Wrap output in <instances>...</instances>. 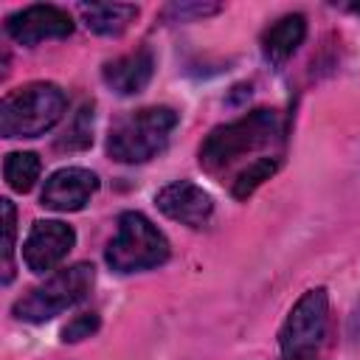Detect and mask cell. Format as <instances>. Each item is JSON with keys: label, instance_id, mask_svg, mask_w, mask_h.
Listing matches in <instances>:
<instances>
[{"label": "cell", "instance_id": "6da1fadb", "mask_svg": "<svg viewBox=\"0 0 360 360\" xmlns=\"http://www.w3.org/2000/svg\"><path fill=\"white\" fill-rule=\"evenodd\" d=\"M281 135V118L276 110H253L231 124L214 127L200 143V166L205 172H222L248 152L270 146Z\"/></svg>", "mask_w": 360, "mask_h": 360}, {"label": "cell", "instance_id": "7a4b0ae2", "mask_svg": "<svg viewBox=\"0 0 360 360\" xmlns=\"http://www.w3.org/2000/svg\"><path fill=\"white\" fill-rule=\"evenodd\" d=\"M68 110V96L53 82H31L11 90L0 101L3 138H39L59 124Z\"/></svg>", "mask_w": 360, "mask_h": 360}, {"label": "cell", "instance_id": "3957f363", "mask_svg": "<svg viewBox=\"0 0 360 360\" xmlns=\"http://www.w3.org/2000/svg\"><path fill=\"white\" fill-rule=\"evenodd\" d=\"M177 121L180 118L172 107H141L127 112L107 135V155L115 163H143L169 143Z\"/></svg>", "mask_w": 360, "mask_h": 360}, {"label": "cell", "instance_id": "277c9868", "mask_svg": "<svg viewBox=\"0 0 360 360\" xmlns=\"http://www.w3.org/2000/svg\"><path fill=\"white\" fill-rule=\"evenodd\" d=\"M104 259L115 273L152 270L169 259V239L143 214L124 211L118 217L115 236L104 250Z\"/></svg>", "mask_w": 360, "mask_h": 360}, {"label": "cell", "instance_id": "5b68a950", "mask_svg": "<svg viewBox=\"0 0 360 360\" xmlns=\"http://www.w3.org/2000/svg\"><path fill=\"white\" fill-rule=\"evenodd\" d=\"M96 284V267L87 262L70 264L59 273H53L51 278H45L39 287L28 290L17 304H14V315L20 321L28 323H45L51 318H56L59 312L70 309L73 304L84 301L87 292Z\"/></svg>", "mask_w": 360, "mask_h": 360}, {"label": "cell", "instance_id": "8992f818", "mask_svg": "<svg viewBox=\"0 0 360 360\" xmlns=\"http://www.w3.org/2000/svg\"><path fill=\"white\" fill-rule=\"evenodd\" d=\"M329 321V295L323 287L307 290L290 309L281 332L278 346L284 360H307L318 352Z\"/></svg>", "mask_w": 360, "mask_h": 360}, {"label": "cell", "instance_id": "52a82bcc", "mask_svg": "<svg viewBox=\"0 0 360 360\" xmlns=\"http://www.w3.org/2000/svg\"><path fill=\"white\" fill-rule=\"evenodd\" d=\"M6 34L20 45H39L45 39H65L73 34V20L65 8L34 3L6 17Z\"/></svg>", "mask_w": 360, "mask_h": 360}, {"label": "cell", "instance_id": "ba28073f", "mask_svg": "<svg viewBox=\"0 0 360 360\" xmlns=\"http://www.w3.org/2000/svg\"><path fill=\"white\" fill-rule=\"evenodd\" d=\"M76 245V231L59 219H39L22 242V262L31 273H48L65 262Z\"/></svg>", "mask_w": 360, "mask_h": 360}, {"label": "cell", "instance_id": "9c48e42d", "mask_svg": "<svg viewBox=\"0 0 360 360\" xmlns=\"http://www.w3.org/2000/svg\"><path fill=\"white\" fill-rule=\"evenodd\" d=\"M155 202L158 208L180 222V225H188V228H202L208 225L211 214H214V202H211V194L202 191L197 183L191 180H174L169 186H163L158 194H155Z\"/></svg>", "mask_w": 360, "mask_h": 360}, {"label": "cell", "instance_id": "30bf717a", "mask_svg": "<svg viewBox=\"0 0 360 360\" xmlns=\"http://www.w3.org/2000/svg\"><path fill=\"white\" fill-rule=\"evenodd\" d=\"M96 191H98L96 172L82 169V166H65V169L53 172L45 180V188H42L39 200H42L45 208L68 214V211H82Z\"/></svg>", "mask_w": 360, "mask_h": 360}, {"label": "cell", "instance_id": "8fae6325", "mask_svg": "<svg viewBox=\"0 0 360 360\" xmlns=\"http://www.w3.org/2000/svg\"><path fill=\"white\" fill-rule=\"evenodd\" d=\"M155 73V56L149 48H138L127 56H118L101 68L104 84L118 96H135L141 93Z\"/></svg>", "mask_w": 360, "mask_h": 360}, {"label": "cell", "instance_id": "7c38bea8", "mask_svg": "<svg viewBox=\"0 0 360 360\" xmlns=\"http://www.w3.org/2000/svg\"><path fill=\"white\" fill-rule=\"evenodd\" d=\"M307 37V17L304 14H284L262 34V53L270 65L287 62Z\"/></svg>", "mask_w": 360, "mask_h": 360}, {"label": "cell", "instance_id": "4fadbf2b", "mask_svg": "<svg viewBox=\"0 0 360 360\" xmlns=\"http://www.w3.org/2000/svg\"><path fill=\"white\" fill-rule=\"evenodd\" d=\"M79 14L93 34L118 37L138 17V6H132V3H90L87 6L84 3V6H79Z\"/></svg>", "mask_w": 360, "mask_h": 360}, {"label": "cell", "instance_id": "5bb4252c", "mask_svg": "<svg viewBox=\"0 0 360 360\" xmlns=\"http://www.w3.org/2000/svg\"><path fill=\"white\" fill-rule=\"evenodd\" d=\"M39 172H42V163L34 152H11L3 160V177L20 194L34 188V183L39 180Z\"/></svg>", "mask_w": 360, "mask_h": 360}, {"label": "cell", "instance_id": "9a60e30c", "mask_svg": "<svg viewBox=\"0 0 360 360\" xmlns=\"http://www.w3.org/2000/svg\"><path fill=\"white\" fill-rule=\"evenodd\" d=\"M276 169H278V160H276V158H256L248 169H242V172L236 174L233 186H231V194H233L236 200H248L264 180H270V177L276 174Z\"/></svg>", "mask_w": 360, "mask_h": 360}, {"label": "cell", "instance_id": "2e32d148", "mask_svg": "<svg viewBox=\"0 0 360 360\" xmlns=\"http://www.w3.org/2000/svg\"><path fill=\"white\" fill-rule=\"evenodd\" d=\"M3 208V284L14 278V239H17V208L11 200L0 202Z\"/></svg>", "mask_w": 360, "mask_h": 360}, {"label": "cell", "instance_id": "e0dca14e", "mask_svg": "<svg viewBox=\"0 0 360 360\" xmlns=\"http://www.w3.org/2000/svg\"><path fill=\"white\" fill-rule=\"evenodd\" d=\"M93 107H82L79 112H76V118L70 121V127H68V132H65V138L59 141V146L65 149H87L90 143H93Z\"/></svg>", "mask_w": 360, "mask_h": 360}, {"label": "cell", "instance_id": "ac0fdd59", "mask_svg": "<svg viewBox=\"0 0 360 360\" xmlns=\"http://www.w3.org/2000/svg\"><path fill=\"white\" fill-rule=\"evenodd\" d=\"M98 326H101L98 312H82V315H73V318L65 323V329H62V340H65V343H79V340L96 335Z\"/></svg>", "mask_w": 360, "mask_h": 360}, {"label": "cell", "instance_id": "d6986e66", "mask_svg": "<svg viewBox=\"0 0 360 360\" xmlns=\"http://www.w3.org/2000/svg\"><path fill=\"white\" fill-rule=\"evenodd\" d=\"M217 11H222L219 3H172L163 8V17L174 22H186L191 17H211Z\"/></svg>", "mask_w": 360, "mask_h": 360}]
</instances>
